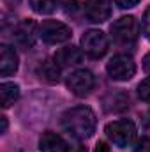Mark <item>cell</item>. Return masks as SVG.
Returning <instances> with one entry per match:
<instances>
[{
    "label": "cell",
    "mask_w": 150,
    "mask_h": 152,
    "mask_svg": "<svg viewBox=\"0 0 150 152\" xmlns=\"http://www.w3.org/2000/svg\"><path fill=\"white\" fill-rule=\"evenodd\" d=\"M97 118L92 108L74 106L62 115V127L76 140H87L95 133Z\"/></svg>",
    "instance_id": "6da1fadb"
},
{
    "label": "cell",
    "mask_w": 150,
    "mask_h": 152,
    "mask_svg": "<svg viewBox=\"0 0 150 152\" xmlns=\"http://www.w3.org/2000/svg\"><path fill=\"white\" fill-rule=\"evenodd\" d=\"M104 133L118 149H127L136 140V126L129 118H120L106 124Z\"/></svg>",
    "instance_id": "7a4b0ae2"
},
{
    "label": "cell",
    "mask_w": 150,
    "mask_h": 152,
    "mask_svg": "<svg viewBox=\"0 0 150 152\" xmlns=\"http://www.w3.org/2000/svg\"><path fill=\"white\" fill-rule=\"evenodd\" d=\"M111 37L117 44H122V46H129V44H134L136 39H138V21L134 16H122L118 18L115 23L111 25Z\"/></svg>",
    "instance_id": "3957f363"
},
{
    "label": "cell",
    "mask_w": 150,
    "mask_h": 152,
    "mask_svg": "<svg viewBox=\"0 0 150 152\" xmlns=\"http://www.w3.org/2000/svg\"><path fill=\"white\" fill-rule=\"evenodd\" d=\"M39 37L46 44H62L73 37V30L69 25L57 21V20H46L39 27Z\"/></svg>",
    "instance_id": "277c9868"
},
{
    "label": "cell",
    "mask_w": 150,
    "mask_h": 152,
    "mask_svg": "<svg viewBox=\"0 0 150 152\" xmlns=\"http://www.w3.org/2000/svg\"><path fill=\"white\" fill-rule=\"evenodd\" d=\"M106 71L115 81H127L136 75V64L131 55L120 53V55H115L106 64Z\"/></svg>",
    "instance_id": "5b68a950"
},
{
    "label": "cell",
    "mask_w": 150,
    "mask_h": 152,
    "mask_svg": "<svg viewBox=\"0 0 150 152\" xmlns=\"http://www.w3.org/2000/svg\"><path fill=\"white\" fill-rule=\"evenodd\" d=\"M110 48V42H108V37L103 30H87L83 36H81V50L92 57V58H99L103 57Z\"/></svg>",
    "instance_id": "8992f818"
},
{
    "label": "cell",
    "mask_w": 150,
    "mask_h": 152,
    "mask_svg": "<svg viewBox=\"0 0 150 152\" xmlns=\"http://www.w3.org/2000/svg\"><path fill=\"white\" fill-rule=\"evenodd\" d=\"M94 87H95V78L88 69H78L67 78V88L79 97L90 94Z\"/></svg>",
    "instance_id": "52a82bcc"
},
{
    "label": "cell",
    "mask_w": 150,
    "mask_h": 152,
    "mask_svg": "<svg viewBox=\"0 0 150 152\" xmlns=\"http://www.w3.org/2000/svg\"><path fill=\"white\" fill-rule=\"evenodd\" d=\"M37 37V25L34 20H23L12 30V41L21 48H32Z\"/></svg>",
    "instance_id": "ba28073f"
},
{
    "label": "cell",
    "mask_w": 150,
    "mask_h": 152,
    "mask_svg": "<svg viewBox=\"0 0 150 152\" xmlns=\"http://www.w3.org/2000/svg\"><path fill=\"white\" fill-rule=\"evenodd\" d=\"M113 0H85V14L94 23H104L111 16Z\"/></svg>",
    "instance_id": "9c48e42d"
},
{
    "label": "cell",
    "mask_w": 150,
    "mask_h": 152,
    "mask_svg": "<svg viewBox=\"0 0 150 152\" xmlns=\"http://www.w3.org/2000/svg\"><path fill=\"white\" fill-rule=\"evenodd\" d=\"M39 151L41 152H69V145L66 140L53 133V131H44L39 138Z\"/></svg>",
    "instance_id": "30bf717a"
},
{
    "label": "cell",
    "mask_w": 150,
    "mask_h": 152,
    "mask_svg": "<svg viewBox=\"0 0 150 152\" xmlns=\"http://www.w3.org/2000/svg\"><path fill=\"white\" fill-rule=\"evenodd\" d=\"M18 71V53L14 48L2 44L0 46V75L11 76Z\"/></svg>",
    "instance_id": "8fae6325"
},
{
    "label": "cell",
    "mask_w": 150,
    "mask_h": 152,
    "mask_svg": "<svg viewBox=\"0 0 150 152\" xmlns=\"http://www.w3.org/2000/svg\"><path fill=\"white\" fill-rule=\"evenodd\" d=\"M55 62L60 66V67H71V66H78L81 64L83 60V53L79 48L76 46H66V48H60L57 53H55Z\"/></svg>",
    "instance_id": "7c38bea8"
},
{
    "label": "cell",
    "mask_w": 150,
    "mask_h": 152,
    "mask_svg": "<svg viewBox=\"0 0 150 152\" xmlns=\"http://www.w3.org/2000/svg\"><path fill=\"white\" fill-rule=\"evenodd\" d=\"M37 75L46 83H57L60 80V66L55 62V58L53 60H44V62L39 64Z\"/></svg>",
    "instance_id": "4fadbf2b"
},
{
    "label": "cell",
    "mask_w": 150,
    "mask_h": 152,
    "mask_svg": "<svg viewBox=\"0 0 150 152\" xmlns=\"http://www.w3.org/2000/svg\"><path fill=\"white\" fill-rule=\"evenodd\" d=\"M20 97V87L12 81H4L0 85V99H2V106L9 108L12 106Z\"/></svg>",
    "instance_id": "5bb4252c"
},
{
    "label": "cell",
    "mask_w": 150,
    "mask_h": 152,
    "mask_svg": "<svg viewBox=\"0 0 150 152\" xmlns=\"http://www.w3.org/2000/svg\"><path fill=\"white\" fill-rule=\"evenodd\" d=\"M30 7L37 14H51L58 9L60 0H28Z\"/></svg>",
    "instance_id": "9a60e30c"
},
{
    "label": "cell",
    "mask_w": 150,
    "mask_h": 152,
    "mask_svg": "<svg viewBox=\"0 0 150 152\" xmlns=\"http://www.w3.org/2000/svg\"><path fill=\"white\" fill-rule=\"evenodd\" d=\"M138 96H140L141 101L150 103V76L149 78H145V80L138 85Z\"/></svg>",
    "instance_id": "2e32d148"
},
{
    "label": "cell",
    "mask_w": 150,
    "mask_h": 152,
    "mask_svg": "<svg viewBox=\"0 0 150 152\" xmlns=\"http://www.w3.org/2000/svg\"><path fill=\"white\" fill-rule=\"evenodd\" d=\"M141 32H143V36L150 41V7L145 11V14H143V20H141Z\"/></svg>",
    "instance_id": "e0dca14e"
},
{
    "label": "cell",
    "mask_w": 150,
    "mask_h": 152,
    "mask_svg": "<svg viewBox=\"0 0 150 152\" xmlns=\"http://www.w3.org/2000/svg\"><path fill=\"white\" fill-rule=\"evenodd\" d=\"M141 0H115V4L120 7V9H131L134 5H138Z\"/></svg>",
    "instance_id": "ac0fdd59"
},
{
    "label": "cell",
    "mask_w": 150,
    "mask_h": 152,
    "mask_svg": "<svg viewBox=\"0 0 150 152\" xmlns=\"http://www.w3.org/2000/svg\"><path fill=\"white\" fill-rule=\"evenodd\" d=\"M94 152H110V147H108L106 142H99V143L95 145V151Z\"/></svg>",
    "instance_id": "d6986e66"
},
{
    "label": "cell",
    "mask_w": 150,
    "mask_h": 152,
    "mask_svg": "<svg viewBox=\"0 0 150 152\" xmlns=\"http://www.w3.org/2000/svg\"><path fill=\"white\" fill-rule=\"evenodd\" d=\"M143 69H145V73L150 75V51L143 57Z\"/></svg>",
    "instance_id": "ffe728a7"
},
{
    "label": "cell",
    "mask_w": 150,
    "mask_h": 152,
    "mask_svg": "<svg viewBox=\"0 0 150 152\" xmlns=\"http://www.w3.org/2000/svg\"><path fill=\"white\" fill-rule=\"evenodd\" d=\"M69 152H87V147H83V145H74V147H69Z\"/></svg>",
    "instance_id": "44dd1931"
},
{
    "label": "cell",
    "mask_w": 150,
    "mask_h": 152,
    "mask_svg": "<svg viewBox=\"0 0 150 152\" xmlns=\"http://www.w3.org/2000/svg\"><path fill=\"white\" fill-rule=\"evenodd\" d=\"M0 120H2V129H0V133L4 134V133L7 131V117H0Z\"/></svg>",
    "instance_id": "7402d4cb"
},
{
    "label": "cell",
    "mask_w": 150,
    "mask_h": 152,
    "mask_svg": "<svg viewBox=\"0 0 150 152\" xmlns=\"http://www.w3.org/2000/svg\"><path fill=\"white\" fill-rule=\"evenodd\" d=\"M5 2H7L9 5H18V4H20V0H5Z\"/></svg>",
    "instance_id": "603a6c76"
}]
</instances>
